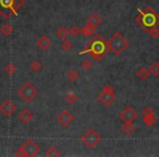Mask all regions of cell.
<instances>
[{"instance_id":"6da1fadb","label":"cell","mask_w":159,"mask_h":157,"mask_svg":"<svg viewBox=\"0 0 159 157\" xmlns=\"http://www.w3.org/2000/svg\"><path fill=\"white\" fill-rule=\"evenodd\" d=\"M108 53V46L105 38L100 34L93 36L89 42H86L83 50L80 51V55H89L95 61H100Z\"/></svg>"},{"instance_id":"7a4b0ae2","label":"cell","mask_w":159,"mask_h":157,"mask_svg":"<svg viewBox=\"0 0 159 157\" xmlns=\"http://www.w3.org/2000/svg\"><path fill=\"white\" fill-rule=\"evenodd\" d=\"M139 16L135 18V22L146 31L147 29L159 25V13L150 6H147L143 10L139 9Z\"/></svg>"},{"instance_id":"3957f363","label":"cell","mask_w":159,"mask_h":157,"mask_svg":"<svg viewBox=\"0 0 159 157\" xmlns=\"http://www.w3.org/2000/svg\"><path fill=\"white\" fill-rule=\"evenodd\" d=\"M25 5V0H0V16L6 20L16 16L19 10Z\"/></svg>"},{"instance_id":"277c9868","label":"cell","mask_w":159,"mask_h":157,"mask_svg":"<svg viewBox=\"0 0 159 157\" xmlns=\"http://www.w3.org/2000/svg\"><path fill=\"white\" fill-rule=\"evenodd\" d=\"M107 46H108V50H110L116 56H119L120 53H123L125 49H128L130 47V43L122 35V33L116 32L108 39Z\"/></svg>"},{"instance_id":"5b68a950","label":"cell","mask_w":159,"mask_h":157,"mask_svg":"<svg viewBox=\"0 0 159 157\" xmlns=\"http://www.w3.org/2000/svg\"><path fill=\"white\" fill-rule=\"evenodd\" d=\"M40 152V147L34 140L29 139L16 150L14 155L21 157H34L37 156Z\"/></svg>"},{"instance_id":"8992f818","label":"cell","mask_w":159,"mask_h":157,"mask_svg":"<svg viewBox=\"0 0 159 157\" xmlns=\"http://www.w3.org/2000/svg\"><path fill=\"white\" fill-rule=\"evenodd\" d=\"M38 91L35 85H33L31 82H25L20 89L18 90V95L22 100L25 103H31L37 97Z\"/></svg>"},{"instance_id":"52a82bcc","label":"cell","mask_w":159,"mask_h":157,"mask_svg":"<svg viewBox=\"0 0 159 157\" xmlns=\"http://www.w3.org/2000/svg\"><path fill=\"white\" fill-rule=\"evenodd\" d=\"M115 98H116V90L111 84L105 85L104 89L102 90V92L97 96L98 102H100L106 107L110 106L115 102Z\"/></svg>"},{"instance_id":"ba28073f","label":"cell","mask_w":159,"mask_h":157,"mask_svg":"<svg viewBox=\"0 0 159 157\" xmlns=\"http://www.w3.org/2000/svg\"><path fill=\"white\" fill-rule=\"evenodd\" d=\"M81 141L87 148L92 150L99 144V142L102 141V136L94 129H89L81 136Z\"/></svg>"},{"instance_id":"9c48e42d","label":"cell","mask_w":159,"mask_h":157,"mask_svg":"<svg viewBox=\"0 0 159 157\" xmlns=\"http://www.w3.org/2000/svg\"><path fill=\"white\" fill-rule=\"evenodd\" d=\"M137 117H139L137 113L131 106H125L119 113V119L123 122H133L137 119Z\"/></svg>"},{"instance_id":"30bf717a","label":"cell","mask_w":159,"mask_h":157,"mask_svg":"<svg viewBox=\"0 0 159 157\" xmlns=\"http://www.w3.org/2000/svg\"><path fill=\"white\" fill-rule=\"evenodd\" d=\"M57 121L61 127L68 128V127L74 121V116H73L68 109H63V110L57 116Z\"/></svg>"},{"instance_id":"8fae6325","label":"cell","mask_w":159,"mask_h":157,"mask_svg":"<svg viewBox=\"0 0 159 157\" xmlns=\"http://www.w3.org/2000/svg\"><path fill=\"white\" fill-rule=\"evenodd\" d=\"M16 111V105L12 100L5 99L0 104V113H2L5 117H10Z\"/></svg>"},{"instance_id":"7c38bea8","label":"cell","mask_w":159,"mask_h":157,"mask_svg":"<svg viewBox=\"0 0 159 157\" xmlns=\"http://www.w3.org/2000/svg\"><path fill=\"white\" fill-rule=\"evenodd\" d=\"M18 118H19V120L22 122V123L29 124L30 122H32V120L34 119V113H32L29 108H26V107H25V108H23L22 110L20 111Z\"/></svg>"},{"instance_id":"4fadbf2b","label":"cell","mask_w":159,"mask_h":157,"mask_svg":"<svg viewBox=\"0 0 159 157\" xmlns=\"http://www.w3.org/2000/svg\"><path fill=\"white\" fill-rule=\"evenodd\" d=\"M36 45H37V47L40 49V50H47V49H49L51 47L52 42H51V39L48 37V36L42 35L37 40H36Z\"/></svg>"},{"instance_id":"5bb4252c","label":"cell","mask_w":159,"mask_h":157,"mask_svg":"<svg viewBox=\"0 0 159 157\" xmlns=\"http://www.w3.org/2000/svg\"><path fill=\"white\" fill-rule=\"evenodd\" d=\"M87 23L94 25V26H98L102 23V16L98 13H93L87 18Z\"/></svg>"},{"instance_id":"9a60e30c","label":"cell","mask_w":159,"mask_h":157,"mask_svg":"<svg viewBox=\"0 0 159 157\" xmlns=\"http://www.w3.org/2000/svg\"><path fill=\"white\" fill-rule=\"evenodd\" d=\"M149 75H150V72H149V70H148V68H146V67H141V68L137 69L136 76L139 77V80H142V81L147 80L148 77H149Z\"/></svg>"},{"instance_id":"2e32d148","label":"cell","mask_w":159,"mask_h":157,"mask_svg":"<svg viewBox=\"0 0 159 157\" xmlns=\"http://www.w3.org/2000/svg\"><path fill=\"white\" fill-rule=\"evenodd\" d=\"M135 127L132 122H124V124L121 127V132L125 135H132L135 132Z\"/></svg>"},{"instance_id":"e0dca14e","label":"cell","mask_w":159,"mask_h":157,"mask_svg":"<svg viewBox=\"0 0 159 157\" xmlns=\"http://www.w3.org/2000/svg\"><path fill=\"white\" fill-rule=\"evenodd\" d=\"M96 27L97 26H94V25L89 24V23H86V24L81 29V33H82L84 36H92L95 34Z\"/></svg>"},{"instance_id":"ac0fdd59","label":"cell","mask_w":159,"mask_h":157,"mask_svg":"<svg viewBox=\"0 0 159 157\" xmlns=\"http://www.w3.org/2000/svg\"><path fill=\"white\" fill-rule=\"evenodd\" d=\"M66 77L69 82H75L80 79V73L74 69H69L66 73Z\"/></svg>"},{"instance_id":"d6986e66","label":"cell","mask_w":159,"mask_h":157,"mask_svg":"<svg viewBox=\"0 0 159 157\" xmlns=\"http://www.w3.org/2000/svg\"><path fill=\"white\" fill-rule=\"evenodd\" d=\"M56 35H57V37L59 38V39L64 40L70 36V31H69L66 27L60 26L59 29L57 30V32H56Z\"/></svg>"},{"instance_id":"ffe728a7","label":"cell","mask_w":159,"mask_h":157,"mask_svg":"<svg viewBox=\"0 0 159 157\" xmlns=\"http://www.w3.org/2000/svg\"><path fill=\"white\" fill-rule=\"evenodd\" d=\"M14 29L13 26H12L11 24H9V23H5V24L1 25V27H0V33L2 34L3 36H10L12 33H13Z\"/></svg>"},{"instance_id":"44dd1931","label":"cell","mask_w":159,"mask_h":157,"mask_svg":"<svg viewBox=\"0 0 159 157\" xmlns=\"http://www.w3.org/2000/svg\"><path fill=\"white\" fill-rule=\"evenodd\" d=\"M45 155H46L47 157H59L60 155H61V153L58 150V147H56L55 145H51L46 150Z\"/></svg>"},{"instance_id":"7402d4cb","label":"cell","mask_w":159,"mask_h":157,"mask_svg":"<svg viewBox=\"0 0 159 157\" xmlns=\"http://www.w3.org/2000/svg\"><path fill=\"white\" fill-rule=\"evenodd\" d=\"M64 99H66V102L68 103L69 105H73L79 100V95L73 93V92H69L66 95V97H64Z\"/></svg>"},{"instance_id":"603a6c76","label":"cell","mask_w":159,"mask_h":157,"mask_svg":"<svg viewBox=\"0 0 159 157\" xmlns=\"http://www.w3.org/2000/svg\"><path fill=\"white\" fill-rule=\"evenodd\" d=\"M143 121L147 127H152V126H154V124L156 123L157 118H156V116H155V115L143 116Z\"/></svg>"},{"instance_id":"cb8c5ba5","label":"cell","mask_w":159,"mask_h":157,"mask_svg":"<svg viewBox=\"0 0 159 157\" xmlns=\"http://www.w3.org/2000/svg\"><path fill=\"white\" fill-rule=\"evenodd\" d=\"M148 70H149L150 74H152L154 76L158 77L159 76V62L154 61L149 67H148Z\"/></svg>"},{"instance_id":"d4e9b609","label":"cell","mask_w":159,"mask_h":157,"mask_svg":"<svg viewBox=\"0 0 159 157\" xmlns=\"http://www.w3.org/2000/svg\"><path fill=\"white\" fill-rule=\"evenodd\" d=\"M145 32L148 34V35L150 36V37L154 38V39H157V38H159V29L157 26H154V27H150V29H147Z\"/></svg>"},{"instance_id":"484cf974","label":"cell","mask_w":159,"mask_h":157,"mask_svg":"<svg viewBox=\"0 0 159 157\" xmlns=\"http://www.w3.org/2000/svg\"><path fill=\"white\" fill-rule=\"evenodd\" d=\"M42 68H43L42 63H40V61H38V60H34L31 63V66H30V69H31L32 71H34V72H38V71L42 70Z\"/></svg>"},{"instance_id":"4316f807","label":"cell","mask_w":159,"mask_h":157,"mask_svg":"<svg viewBox=\"0 0 159 157\" xmlns=\"http://www.w3.org/2000/svg\"><path fill=\"white\" fill-rule=\"evenodd\" d=\"M81 68H82L84 71H89L92 68H93V63H92L91 60L85 59V60H83L82 63H81Z\"/></svg>"},{"instance_id":"83f0119b","label":"cell","mask_w":159,"mask_h":157,"mask_svg":"<svg viewBox=\"0 0 159 157\" xmlns=\"http://www.w3.org/2000/svg\"><path fill=\"white\" fill-rule=\"evenodd\" d=\"M5 71H6V73H7L8 75H12V74H14V73H16V67L14 66L13 63H8L7 66L5 67Z\"/></svg>"},{"instance_id":"f1b7e54d","label":"cell","mask_w":159,"mask_h":157,"mask_svg":"<svg viewBox=\"0 0 159 157\" xmlns=\"http://www.w3.org/2000/svg\"><path fill=\"white\" fill-rule=\"evenodd\" d=\"M72 47H73L72 42H71V40H69L68 38H66V39H64L63 42H62V44H61V48L63 49L64 51H70L71 49H72Z\"/></svg>"},{"instance_id":"f546056e","label":"cell","mask_w":159,"mask_h":157,"mask_svg":"<svg viewBox=\"0 0 159 157\" xmlns=\"http://www.w3.org/2000/svg\"><path fill=\"white\" fill-rule=\"evenodd\" d=\"M69 31H70V35H72V36H79L80 34H81V29H80L77 25H73Z\"/></svg>"}]
</instances>
